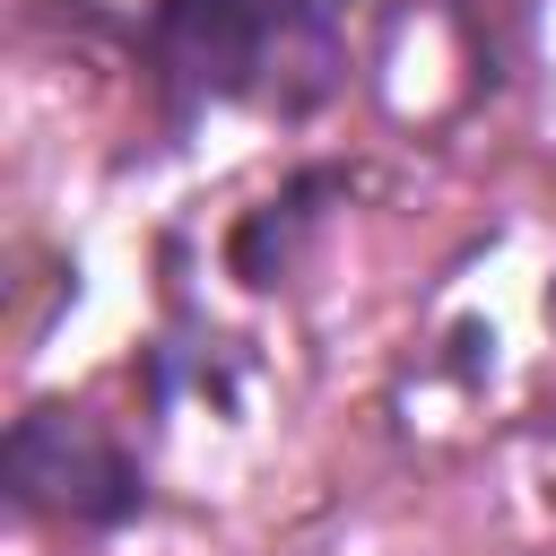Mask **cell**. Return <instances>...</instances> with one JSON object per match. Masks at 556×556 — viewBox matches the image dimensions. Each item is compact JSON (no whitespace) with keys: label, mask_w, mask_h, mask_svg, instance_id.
Returning <instances> with one entry per match:
<instances>
[{"label":"cell","mask_w":556,"mask_h":556,"mask_svg":"<svg viewBox=\"0 0 556 556\" xmlns=\"http://www.w3.org/2000/svg\"><path fill=\"white\" fill-rule=\"evenodd\" d=\"M287 61V0H148L139 9V70L182 139L217 104H269Z\"/></svg>","instance_id":"6da1fadb"},{"label":"cell","mask_w":556,"mask_h":556,"mask_svg":"<svg viewBox=\"0 0 556 556\" xmlns=\"http://www.w3.org/2000/svg\"><path fill=\"white\" fill-rule=\"evenodd\" d=\"M0 486H9L17 521H52V530H87V539H113L148 513L139 452L78 400H26L9 417Z\"/></svg>","instance_id":"7a4b0ae2"},{"label":"cell","mask_w":556,"mask_h":556,"mask_svg":"<svg viewBox=\"0 0 556 556\" xmlns=\"http://www.w3.org/2000/svg\"><path fill=\"white\" fill-rule=\"evenodd\" d=\"M356 191V174L348 165H304V174H287L269 200H252L235 226H226V278H243L252 295H269L287 269H295V252H304V235L330 217V200H348Z\"/></svg>","instance_id":"3957f363"},{"label":"cell","mask_w":556,"mask_h":556,"mask_svg":"<svg viewBox=\"0 0 556 556\" xmlns=\"http://www.w3.org/2000/svg\"><path fill=\"white\" fill-rule=\"evenodd\" d=\"M547 321H556V287H547Z\"/></svg>","instance_id":"277c9868"}]
</instances>
